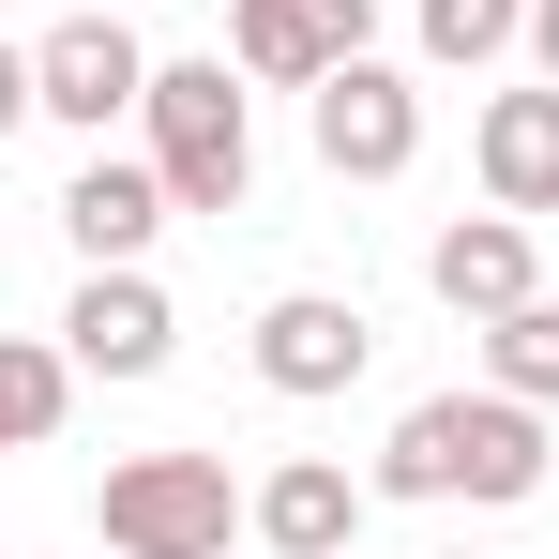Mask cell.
I'll return each mask as SVG.
<instances>
[{"instance_id":"12","label":"cell","mask_w":559,"mask_h":559,"mask_svg":"<svg viewBox=\"0 0 559 559\" xmlns=\"http://www.w3.org/2000/svg\"><path fill=\"white\" fill-rule=\"evenodd\" d=\"M348 46H333V15L318 0H227V76L242 92H318Z\"/></svg>"},{"instance_id":"18","label":"cell","mask_w":559,"mask_h":559,"mask_svg":"<svg viewBox=\"0 0 559 559\" xmlns=\"http://www.w3.org/2000/svg\"><path fill=\"white\" fill-rule=\"evenodd\" d=\"M530 61H545V76H559V0H530Z\"/></svg>"},{"instance_id":"7","label":"cell","mask_w":559,"mask_h":559,"mask_svg":"<svg viewBox=\"0 0 559 559\" xmlns=\"http://www.w3.org/2000/svg\"><path fill=\"white\" fill-rule=\"evenodd\" d=\"M61 348H76V378H152V364H167V348H182V318H167L152 258L76 273V302H61Z\"/></svg>"},{"instance_id":"11","label":"cell","mask_w":559,"mask_h":559,"mask_svg":"<svg viewBox=\"0 0 559 559\" xmlns=\"http://www.w3.org/2000/svg\"><path fill=\"white\" fill-rule=\"evenodd\" d=\"M424 287H439L454 318H514V302H530V212H454V227L424 242Z\"/></svg>"},{"instance_id":"20","label":"cell","mask_w":559,"mask_h":559,"mask_svg":"<svg viewBox=\"0 0 559 559\" xmlns=\"http://www.w3.org/2000/svg\"><path fill=\"white\" fill-rule=\"evenodd\" d=\"M454 559H484V545H454Z\"/></svg>"},{"instance_id":"17","label":"cell","mask_w":559,"mask_h":559,"mask_svg":"<svg viewBox=\"0 0 559 559\" xmlns=\"http://www.w3.org/2000/svg\"><path fill=\"white\" fill-rule=\"evenodd\" d=\"M318 15H333V46H348V61L378 46V0H318Z\"/></svg>"},{"instance_id":"4","label":"cell","mask_w":559,"mask_h":559,"mask_svg":"<svg viewBox=\"0 0 559 559\" xmlns=\"http://www.w3.org/2000/svg\"><path fill=\"white\" fill-rule=\"evenodd\" d=\"M302 121H318V167H333V182H408V167H424V92H408L378 46L333 61V76L302 92Z\"/></svg>"},{"instance_id":"1","label":"cell","mask_w":559,"mask_h":559,"mask_svg":"<svg viewBox=\"0 0 559 559\" xmlns=\"http://www.w3.org/2000/svg\"><path fill=\"white\" fill-rule=\"evenodd\" d=\"M378 499H545V408L530 393H424L378 439Z\"/></svg>"},{"instance_id":"2","label":"cell","mask_w":559,"mask_h":559,"mask_svg":"<svg viewBox=\"0 0 559 559\" xmlns=\"http://www.w3.org/2000/svg\"><path fill=\"white\" fill-rule=\"evenodd\" d=\"M136 136H152V167H167L182 212H242V182H258V121H242V92H227V61H152Z\"/></svg>"},{"instance_id":"5","label":"cell","mask_w":559,"mask_h":559,"mask_svg":"<svg viewBox=\"0 0 559 559\" xmlns=\"http://www.w3.org/2000/svg\"><path fill=\"white\" fill-rule=\"evenodd\" d=\"M31 92H46V121H76V136H106V121H136V92H152V46L121 31V15H61L46 46H31Z\"/></svg>"},{"instance_id":"16","label":"cell","mask_w":559,"mask_h":559,"mask_svg":"<svg viewBox=\"0 0 559 559\" xmlns=\"http://www.w3.org/2000/svg\"><path fill=\"white\" fill-rule=\"evenodd\" d=\"M15 121H46V92H31V46H0V136Z\"/></svg>"},{"instance_id":"3","label":"cell","mask_w":559,"mask_h":559,"mask_svg":"<svg viewBox=\"0 0 559 559\" xmlns=\"http://www.w3.org/2000/svg\"><path fill=\"white\" fill-rule=\"evenodd\" d=\"M92 514H106L121 559H227V530H258V499L227 484V454H121Z\"/></svg>"},{"instance_id":"19","label":"cell","mask_w":559,"mask_h":559,"mask_svg":"<svg viewBox=\"0 0 559 559\" xmlns=\"http://www.w3.org/2000/svg\"><path fill=\"white\" fill-rule=\"evenodd\" d=\"M61 15H92V0H61Z\"/></svg>"},{"instance_id":"6","label":"cell","mask_w":559,"mask_h":559,"mask_svg":"<svg viewBox=\"0 0 559 559\" xmlns=\"http://www.w3.org/2000/svg\"><path fill=\"white\" fill-rule=\"evenodd\" d=\"M364 364H378L364 302H333V287H287V302H258V378H273L287 408H318V393H348Z\"/></svg>"},{"instance_id":"13","label":"cell","mask_w":559,"mask_h":559,"mask_svg":"<svg viewBox=\"0 0 559 559\" xmlns=\"http://www.w3.org/2000/svg\"><path fill=\"white\" fill-rule=\"evenodd\" d=\"M61 408H76V348H46V333H0V454L61 439Z\"/></svg>"},{"instance_id":"8","label":"cell","mask_w":559,"mask_h":559,"mask_svg":"<svg viewBox=\"0 0 559 559\" xmlns=\"http://www.w3.org/2000/svg\"><path fill=\"white\" fill-rule=\"evenodd\" d=\"M468 167H484V212H559V76H530V92H484V121H468Z\"/></svg>"},{"instance_id":"9","label":"cell","mask_w":559,"mask_h":559,"mask_svg":"<svg viewBox=\"0 0 559 559\" xmlns=\"http://www.w3.org/2000/svg\"><path fill=\"white\" fill-rule=\"evenodd\" d=\"M167 212H182V197H167V167H152V152H136V167H121V152H92V167L61 182V242H76L92 273H121V258H152V227H167Z\"/></svg>"},{"instance_id":"10","label":"cell","mask_w":559,"mask_h":559,"mask_svg":"<svg viewBox=\"0 0 559 559\" xmlns=\"http://www.w3.org/2000/svg\"><path fill=\"white\" fill-rule=\"evenodd\" d=\"M364 514H378V484H348L333 454H287L273 484H258V545H273V559H348Z\"/></svg>"},{"instance_id":"14","label":"cell","mask_w":559,"mask_h":559,"mask_svg":"<svg viewBox=\"0 0 559 559\" xmlns=\"http://www.w3.org/2000/svg\"><path fill=\"white\" fill-rule=\"evenodd\" d=\"M484 378L530 393V408H559V302H545V287H530L514 318H484Z\"/></svg>"},{"instance_id":"15","label":"cell","mask_w":559,"mask_h":559,"mask_svg":"<svg viewBox=\"0 0 559 559\" xmlns=\"http://www.w3.org/2000/svg\"><path fill=\"white\" fill-rule=\"evenodd\" d=\"M499 46H530V0H424V61L439 76H484Z\"/></svg>"}]
</instances>
